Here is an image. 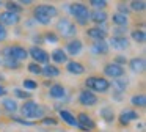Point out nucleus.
Here are the masks:
<instances>
[{
    "label": "nucleus",
    "instance_id": "nucleus-1",
    "mask_svg": "<svg viewBox=\"0 0 146 132\" xmlns=\"http://www.w3.org/2000/svg\"><path fill=\"white\" fill-rule=\"evenodd\" d=\"M58 14H60V11L57 6L49 5V3H39L33 8V21L41 25H49L52 19L57 17Z\"/></svg>",
    "mask_w": 146,
    "mask_h": 132
},
{
    "label": "nucleus",
    "instance_id": "nucleus-2",
    "mask_svg": "<svg viewBox=\"0 0 146 132\" xmlns=\"http://www.w3.org/2000/svg\"><path fill=\"white\" fill-rule=\"evenodd\" d=\"M55 33L58 38H66V39H74L77 35V25L68 17H60L55 24Z\"/></svg>",
    "mask_w": 146,
    "mask_h": 132
},
{
    "label": "nucleus",
    "instance_id": "nucleus-3",
    "mask_svg": "<svg viewBox=\"0 0 146 132\" xmlns=\"http://www.w3.org/2000/svg\"><path fill=\"white\" fill-rule=\"evenodd\" d=\"M68 11L69 14L76 19V22L79 25H86L90 22V6H86L85 3H80V2H76V3H71L68 6Z\"/></svg>",
    "mask_w": 146,
    "mask_h": 132
},
{
    "label": "nucleus",
    "instance_id": "nucleus-4",
    "mask_svg": "<svg viewBox=\"0 0 146 132\" xmlns=\"http://www.w3.org/2000/svg\"><path fill=\"white\" fill-rule=\"evenodd\" d=\"M86 90L90 91H98V93H107L110 90V82L105 77H101V75H90L85 80Z\"/></svg>",
    "mask_w": 146,
    "mask_h": 132
},
{
    "label": "nucleus",
    "instance_id": "nucleus-5",
    "mask_svg": "<svg viewBox=\"0 0 146 132\" xmlns=\"http://www.w3.org/2000/svg\"><path fill=\"white\" fill-rule=\"evenodd\" d=\"M2 55L3 57H11V58L17 60V61L22 63L24 60L29 58V50L25 47L19 46V44H14V46H7L2 50Z\"/></svg>",
    "mask_w": 146,
    "mask_h": 132
},
{
    "label": "nucleus",
    "instance_id": "nucleus-6",
    "mask_svg": "<svg viewBox=\"0 0 146 132\" xmlns=\"http://www.w3.org/2000/svg\"><path fill=\"white\" fill-rule=\"evenodd\" d=\"M27 50H29V57H32L33 61L38 63V65H42V63L47 65L49 60H50V53L46 52V50L42 49V47H39V46H32Z\"/></svg>",
    "mask_w": 146,
    "mask_h": 132
},
{
    "label": "nucleus",
    "instance_id": "nucleus-7",
    "mask_svg": "<svg viewBox=\"0 0 146 132\" xmlns=\"http://www.w3.org/2000/svg\"><path fill=\"white\" fill-rule=\"evenodd\" d=\"M77 127L80 129V131L83 132H91L96 129V123L93 121V118L90 115H86V113L80 112L79 115H77Z\"/></svg>",
    "mask_w": 146,
    "mask_h": 132
},
{
    "label": "nucleus",
    "instance_id": "nucleus-8",
    "mask_svg": "<svg viewBox=\"0 0 146 132\" xmlns=\"http://www.w3.org/2000/svg\"><path fill=\"white\" fill-rule=\"evenodd\" d=\"M79 102H80V105H83V107H94L96 104L99 102V99L93 91L82 90L79 93Z\"/></svg>",
    "mask_w": 146,
    "mask_h": 132
},
{
    "label": "nucleus",
    "instance_id": "nucleus-9",
    "mask_svg": "<svg viewBox=\"0 0 146 132\" xmlns=\"http://www.w3.org/2000/svg\"><path fill=\"white\" fill-rule=\"evenodd\" d=\"M104 74L107 75V77H111V79H119L126 74V69H124L123 66L116 65V63L110 61L104 66Z\"/></svg>",
    "mask_w": 146,
    "mask_h": 132
},
{
    "label": "nucleus",
    "instance_id": "nucleus-10",
    "mask_svg": "<svg viewBox=\"0 0 146 132\" xmlns=\"http://www.w3.org/2000/svg\"><path fill=\"white\" fill-rule=\"evenodd\" d=\"M36 109H38V102H35V101H32V99H27L25 102H24L22 105L19 107L22 116H24L25 119H29V121H30L32 118H35Z\"/></svg>",
    "mask_w": 146,
    "mask_h": 132
},
{
    "label": "nucleus",
    "instance_id": "nucleus-11",
    "mask_svg": "<svg viewBox=\"0 0 146 132\" xmlns=\"http://www.w3.org/2000/svg\"><path fill=\"white\" fill-rule=\"evenodd\" d=\"M21 14L16 13H10V11H2L0 13V24L7 27V25H17L21 22Z\"/></svg>",
    "mask_w": 146,
    "mask_h": 132
},
{
    "label": "nucleus",
    "instance_id": "nucleus-12",
    "mask_svg": "<svg viewBox=\"0 0 146 132\" xmlns=\"http://www.w3.org/2000/svg\"><path fill=\"white\" fill-rule=\"evenodd\" d=\"M130 43L127 36H111L110 38V44L108 47H113L115 50H126L129 49Z\"/></svg>",
    "mask_w": 146,
    "mask_h": 132
},
{
    "label": "nucleus",
    "instance_id": "nucleus-13",
    "mask_svg": "<svg viewBox=\"0 0 146 132\" xmlns=\"http://www.w3.org/2000/svg\"><path fill=\"white\" fill-rule=\"evenodd\" d=\"M138 113L135 112V110L132 109H127V110H123V112L119 113V116H118V121H119L121 126H129L130 121H135V119H138Z\"/></svg>",
    "mask_w": 146,
    "mask_h": 132
},
{
    "label": "nucleus",
    "instance_id": "nucleus-14",
    "mask_svg": "<svg viewBox=\"0 0 146 132\" xmlns=\"http://www.w3.org/2000/svg\"><path fill=\"white\" fill-rule=\"evenodd\" d=\"M82 49H83V43L80 39H77V38H74V39L68 41L66 47H64L63 50L68 55H79V53L82 52Z\"/></svg>",
    "mask_w": 146,
    "mask_h": 132
},
{
    "label": "nucleus",
    "instance_id": "nucleus-15",
    "mask_svg": "<svg viewBox=\"0 0 146 132\" xmlns=\"http://www.w3.org/2000/svg\"><path fill=\"white\" fill-rule=\"evenodd\" d=\"M90 50H91L94 55H107L110 47H108L107 41H93Z\"/></svg>",
    "mask_w": 146,
    "mask_h": 132
},
{
    "label": "nucleus",
    "instance_id": "nucleus-16",
    "mask_svg": "<svg viewBox=\"0 0 146 132\" xmlns=\"http://www.w3.org/2000/svg\"><path fill=\"white\" fill-rule=\"evenodd\" d=\"M85 33L93 41H105V38H107V31L99 28V27H88Z\"/></svg>",
    "mask_w": 146,
    "mask_h": 132
},
{
    "label": "nucleus",
    "instance_id": "nucleus-17",
    "mask_svg": "<svg viewBox=\"0 0 146 132\" xmlns=\"http://www.w3.org/2000/svg\"><path fill=\"white\" fill-rule=\"evenodd\" d=\"M127 65H129V68L132 69L133 72H137V74H141V72L145 71V68H146V61H145L143 57H135V58L129 60Z\"/></svg>",
    "mask_w": 146,
    "mask_h": 132
},
{
    "label": "nucleus",
    "instance_id": "nucleus-18",
    "mask_svg": "<svg viewBox=\"0 0 146 132\" xmlns=\"http://www.w3.org/2000/svg\"><path fill=\"white\" fill-rule=\"evenodd\" d=\"M64 96H66V88L61 83L50 85V88H49V97H52V99H63Z\"/></svg>",
    "mask_w": 146,
    "mask_h": 132
},
{
    "label": "nucleus",
    "instance_id": "nucleus-19",
    "mask_svg": "<svg viewBox=\"0 0 146 132\" xmlns=\"http://www.w3.org/2000/svg\"><path fill=\"white\" fill-rule=\"evenodd\" d=\"M66 71L71 72V74H74V75H80V74L85 72V66H83L80 61L72 60V61H68L66 63Z\"/></svg>",
    "mask_w": 146,
    "mask_h": 132
},
{
    "label": "nucleus",
    "instance_id": "nucleus-20",
    "mask_svg": "<svg viewBox=\"0 0 146 132\" xmlns=\"http://www.w3.org/2000/svg\"><path fill=\"white\" fill-rule=\"evenodd\" d=\"M107 19H108V14L105 11H101V9H94V11H91V14H90V21H93L98 25L105 24Z\"/></svg>",
    "mask_w": 146,
    "mask_h": 132
},
{
    "label": "nucleus",
    "instance_id": "nucleus-21",
    "mask_svg": "<svg viewBox=\"0 0 146 132\" xmlns=\"http://www.w3.org/2000/svg\"><path fill=\"white\" fill-rule=\"evenodd\" d=\"M101 118L104 119L105 123H113L116 119V115H115V110L111 109L110 105H104L101 109Z\"/></svg>",
    "mask_w": 146,
    "mask_h": 132
},
{
    "label": "nucleus",
    "instance_id": "nucleus-22",
    "mask_svg": "<svg viewBox=\"0 0 146 132\" xmlns=\"http://www.w3.org/2000/svg\"><path fill=\"white\" fill-rule=\"evenodd\" d=\"M50 58L54 60V63H58V65H63V63H68V55L63 49H55L54 52L50 53Z\"/></svg>",
    "mask_w": 146,
    "mask_h": 132
},
{
    "label": "nucleus",
    "instance_id": "nucleus-23",
    "mask_svg": "<svg viewBox=\"0 0 146 132\" xmlns=\"http://www.w3.org/2000/svg\"><path fill=\"white\" fill-rule=\"evenodd\" d=\"M2 65L7 69H14V71L22 68V63L14 60V58H11V57H2Z\"/></svg>",
    "mask_w": 146,
    "mask_h": 132
},
{
    "label": "nucleus",
    "instance_id": "nucleus-24",
    "mask_svg": "<svg viewBox=\"0 0 146 132\" xmlns=\"http://www.w3.org/2000/svg\"><path fill=\"white\" fill-rule=\"evenodd\" d=\"M41 74L44 75V77H58L60 75V69L57 68V65H50V63H47V65L42 68Z\"/></svg>",
    "mask_w": 146,
    "mask_h": 132
},
{
    "label": "nucleus",
    "instance_id": "nucleus-25",
    "mask_svg": "<svg viewBox=\"0 0 146 132\" xmlns=\"http://www.w3.org/2000/svg\"><path fill=\"white\" fill-rule=\"evenodd\" d=\"M2 107L10 113H14V112L19 110V104H17L13 97H5V99L2 101Z\"/></svg>",
    "mask_w": 146,
    "mask_h": 132
},
{
    "label": "nucleus",
    "instance_id": "nucleus-26",
    "mask_svg": "<svg viewBox=\"0 0 146 132\" xmlns=\"http://www.w3.org/2000/svg\"><path fill=\"white\" fill-rule=\"evenodd\" d=\"M113 85V90L119 91V93H123V91L127 90V87H129V80L124 77H119V79H113V82L110 83V87Z\"/></svg>",
    "mask_w": 146,
    "mask_h": 132
},
{
    "label": "nucleus",
    "instance_id": "nucleus-27",
    "mask_svg": "<svg viewBox=\"0 0 146 132\" xmlns=\"http://www.w3.org/2000/svg\"><path fill=\"white\" fill-rule=\"evenodd\" d=\"M111 22L115 24V27H127L129 24V17L124 14H119V13H113L111 16Z\"/></svg>",
    "mask_w": 146,
    "mask_h": 132
},
{
    "label": "nucleus",
    "instance_id": "nucleus-28",
    "mask_svg": "<svg viewBox=\"0 0 146 132\" xmlns=\"http://www.w3.org/2000/svg\"><path fill=\"white\" fill-rule=\"evenodd\" d=\"M60 118L63 119L66 124L76 126V127H77V119H76V116H74L71 112H68V110H60Z\"/></svg>",
    "mask_w": 146,
    "mask_h": 132
},
{
    "label": "nucleus",
    "instance_id": "nucleus-29",
    "mask_svg": "<svg viewBox=\"0 0 146 132\" xmlns=\"http://www.w3.org/2000/svg\"><path fill=\"white\" fill-rule=\"evenodd\" d=\"M130 36H132V39L135 41V43H138V44H143L146 41V33H145V30H132V33H130Z\"/></svg>",
    "mask_w": 146,
    "mask_h": 132
},
{
    "label": "nucleus",
    "instance_id": "nucleus-30",
    "mask_svg": "<svg viewBox=\"0 0 146 132\" xmlns=\"http://www.w3.org/2000/svg\"><path fill=\"white\" fill-rule=\"evenodd\" d=\"M130 102H132L133 107H145L146 105V96L145 94H135V96H132Z\"/></svg>",
    "mask_w": 146,
    "mask_h": 132
},
{
    "label": "nucleus",
    "instance_id": "nucleus-31",
    "mask_svg": "<svg viewBox=\"0 0 146 132\" xmlns=\"http://www.w3.org/2000/svg\"><path fill=\"white\" fill-rule=\"evenodd\" d=\"M146 8V2L145 0H133L129 3V9L130 11H143Z\"/></svg>",
    "mask_w": 146,
    "mask_h": 132
},
{
    "label": "nucleus",
    "instance_id": "nucleus-32",
    "mask_svg": "<svg viewBox=\"0 0 146 132\" xmlns=\"http://www.w3.org/2000/svg\"><path fill=\"white\" fill-rule=\"evenodd\" d=\"M5 8H7V11L16 13V14H21V11H22V6H21L17 2H7L5 3Z\"/></svg>",
    "mask_w": 146,
    "mask_h": 132
},
{
    "label": "nucleus",
    "instance_id": "nucleus-33",
    "mask_svg": "<svg viewBox=\"0 0 146 132\" xmlns=\"http://www.w3.org/2000/svg\"><path fill=\"white\" fill-rule=\"evenodd\" d=\"M42 39H44V43H58L60 38H58V35L55 31H44L42 33Z\"/></svg>",
    "mask_w": 146,
    "mask_h": 132
},
{
    "label": "nucleus",
    "instance_id": "nucleus-34",
    "mask_svg": "<svg viewBox=\"0 0 146 132\" xmlns=\"http://www.w3.org/2000/svg\"><path fill=\"white\" fill-rule=\"evenodd\" d=\"M22 85H24V90H25V91L27 90L33 91V90H36V88H38V82L33 80V79H24Z\"/></svg>",
    "mask_w": 146,
    "mask_h": 132
},
{
    "label": "nucleus",
    "instance_id": "nucleus-35",
    "mask_svg": "<svg viewBox=\"0 0 146 132\" xmlns=\"http://www.w3.org/2000/svg\"><path fill=\"white\" fill-rule=\"evenodd\" d=\"M90 5L94 9H101V11H105V6L108 5L105 0H90Z\"/></svg>",
    "mask_w": 146,
    "mask_h": 132
},
{
    "label": "nucleus",
    "instance_id": "nucleus-36",
    "mask_svg": "<svg viewBox=\"0 0 146 132\" xmlns=\"http://www.w3.org/2000/svg\"><path fill=\"white\" fill-rule=\"evenodd\" d=\"M13 93H14L16 97H21V99H25V101L32 99V93H29V91H25V90H21V88H16Z\"/></svg>",
    "mask_w": 146,
    "mask_h": 132
},
{
    "label": "nucleus",
    "instance_id": "nucleus-37",
    "mask_svg": "<svg viewBox=\"0 0 146 132\" xmlns=\"http://www.w3.org/2000/svg\"><path fill=\"white\" fill-rule=\"evenodd\" d=\"M11 118H13L14 123H17V124H22V126H35V124H36V121H29V119H24V118L16 116V115H11Z\"/></svg>",
    "mask_w": 146,
    "mask_h": 132
},
{
    "label": "nucleus",
    "instance_id": "nucleus-38",
    "mask_svg": "<svg viewBox=\"0 0 146 132\" xmlns=\"http://www.w3.org/2000/svg\"><path fill=\"white\" fill-rule=\"evenodd\" d=\"M27 69H29V71L32 72V74H41V71H42L41 65H38V63H35V61L29 63V66H27Z\"/></svg>",
    "mask_w": 146,
    "mask_h": 132
},
{
    "label": "nucleus",
    "instance_id": "nucleus-39",
    "mask_svg": "<svg viewBox=\"0 0 146 132\" xmlns=\"http://www.w3.org/2000/svg\"><path fill=\"white\" fill-rule=\"evenodd\" d=\"M116 9H118L116 13H119V14H124V16H127V14L130 13L129 6H127L126 3H123V2H119V3L116 5Z\"/></svg>",
    "mask_w": 146,
    "mask_h": 132
},
{
    "label": "nucleus",
    "instance_id": "nucleus-40",
    "mask_svg": "<svg viewBox=\"0 0 146 132\" xmlns=\"http://www.w3.org/2000/svg\"><path fill=\"white\" fill-rule=\"evenodd\" d=\"M39 123H42V124H52V126H57L58 124V119L54 118V116H44V118L39 119Z\"/></svg>",
    "mask_w": 146,
    "mask_h": 132
},
{
    "label": "nucleus",
    "instance_id": "nucleus-41",
    "mask_svg": "<svg viewBox=\"0 0 146 132\" xmlns=\"http://www.w3.org/2000/svg\"><path fill=\"white\" fill-rule=\"evenodd\" d=\"M127 27H115L113 28V36H126Z\"/></svg>",
    "mask_w": 146,
    "mask_h": 132
},
{
    "label": "nucleus",
    "instance_id": "nucleus-42",
    "mask_svg": "<svg viewBox=\"0 0 146 132\" xmlns=\"http://www.w3.org/2000/svg\"><path fill=\"white\" fill-rule=\"evenodd\" d=\"M113 63H116V65H119V66H126V63H127V58L126 57H123V55H118V57H115L113 58Z\"/></svg>",
    "mask_w": 146,
    "mask_h": 132
},
{
    "label": "nucleus",
    "instance_id": "nucleus-43",
    "mask_svg": "<svg viewBox=\"0 0 146 132\" xmlns=\"http://www.w3.org/2000/svg\"><path fill=\"white\" fill-rule=\"evenodd\" d=\"M7 38H8V30H7V27H3V25L0 24V43L7 41Z\"/></svg>",
    "mask_w": 146,
    "mask_h": 132
},
{
    "label": "nucleus",
    "instance_id": "nucleus-44",
    "mask_svg": "<svg viewBox=\"0 0 146 132\" xmlns=\"http://www.w3.org/2000/svg\"><path fill=\"white\" fill-rule=\"evenodd\" d=\"M113 99H115V101H123V93L113 90Z\"/></svg>",
    "mask_w": 146,
    "mask_h": 132
},
{
    "label": "nucleus",
    "instance_id": "nucleus-45",
    "mask_svg": "<svg viewBox=\"0 0 146 132\" xmlns=\"http://www.w3.org/2000/svg\"><path fill=\"white\" fill-rule=\"evenodd\" d=\"M21 5H32V0H21Z\"/></svg>",
    "mask_w": 146,
    "mask_h": 132
},
{
    "label": "nucleus",
    "instance_id": "nucleus-46",
    "mask_svg": "<svg viewBox=\"0 0 146 132\" xmlns=\"http://www.w3.org/2000/svg\"><path fill=\"white\" fill-rule=\"evenodd\" d=\"M5 94H7V90L3 87H0V96H5Z\"/></svg>",
    "mask_w": 146,
    "mask_h": 132
},
{
    "label": "nucleus",
    "instance_id": "nucleus-47",
    "mask_svg": "<svg viewBox=\"0 0 146 132\" xmlns=\"http://www.w3.org/2000/svg\"><path fill=\"white\" fill-rule=\"evenodd\" d=\"M2 82H5V77H3V74H0V83Z\"/></svg>",
    "mask_w": 146,
    "mask_h": 132
},
{
    "label": "nucleus",
    "instance_id": "nucleus-48",
    "mask_svg": "<svg viewBox=\"0 0 146 132\" xmlns=\"http://www.w3.org/2000/svg\"><path fill=\"white\" fill-rule=\"evenodd\" d=\"M58 132H66V131H58Z\"/></svg>",
    "mask_w": 146,
    "mask_h": 132
},
{
    "label": "nucleus",
    "instance_id": "nucleus-49",
    "mask_svg": "<svg viewBox=\"0 0 146 132\" xmlns=\"http://www.w3.org/2000/svg\"><path fill=\"white\" fill-rule=\"evenodd\" d=\"M0 65H2V58H0Z\"/></svg>",
    "mask_w": 146,
    "mask_h": 132
}]
</instances>
